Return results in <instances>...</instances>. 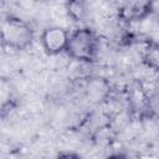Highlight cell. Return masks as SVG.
<instances>
[{
  "mask_svg": "<svg viewBox=\"0 0 159 159\" xmlns=\"http://www.w3.org/2000/svg\"><path fill=\"white\" fill-rule=\"evenodd\" d=\"M99 51V37L89 27H80L70 34L66 53L70 58L89 63L94 61Z\"/></svg>",
  "mask_w": 159,
  "mask_h": 159,
  "instance_id": "obj_1",
  "label": "cell"
},
{
  "mask_svg": "<svg viewBox=\"0 0 159 159\" xmlns=\"http://www.w3.org/2000/svg\"><path fill=\"white\" fill-rule=\"evenodd\" d=\"M2 45L11 50H25L34 41V30L29 22L16 16H7L1 24Z\"/></svg>",
  "mask_w": 159,
  "mask_h": 159,
  "instance_id": "obj_2",
  "label": "cell"
},
{
  "mask_svg": "<svg viewBox=\"0 0 159 159\" xmlns=\"http://www.w3.org/2000/svg\"><path fill=\"white\" fill-rule=\"evenodd\" d=\"M68 39L70 34L66 29L61 26H48L42 31L40 36V42L46 53L56 56L66 52Z\"/></svg>",
  "mask_w": 159,
  "mask_h": 159,
  "instance_id": "obj_3",
  "label": "cell"
},
{
  "mask_svg": "<svg viewBox=\"0 0 159 159\" xmlns=\"http://www.w3.org/2000/svg\"><path fill=\"white\" fill-rule=\"evenodd\" d=\"M152 14V0H122L118 17L123 21H139Z\"/></svg>",
  "mask_w": 159,
  "mask_h": 159,
  "instance_id": "obj_4",
  "label": "cell"
},
{
  "mask_svg": "<svg viewBox=\"0 0 159 159\" xmlns=\"http://www.w3.org/2000/svg\"><path fill=\"white\" fill-rule=\"evenodd\" d=\"M143 62L149 70L159 73V42H152L144 48Z\"/></svg>",
  "mask_w": 159,
  "mask_h": 159,
  "instance_id": "obj_5",
  "label": "cell"
},
{
  "mask_svg": "<svg viewBox=\"0 0 159 159\" xmlns=\"http://www.w3.org/2000/svg\"><path fill=\"white\" fill-rule=\"evenodd\" d=\"M144 108L147 109L149 117L159 120V86H155L147 93Z\"/></svg>",
  "mask_w": 159,
  "mask_h": 159,
  "instance_id": "obj_6",
  "label": "cell"
},
{
  "mask_svg": "<svg viewBox=\"0 0 159 159\" xmlns=\"http://www.w3.org/2000/svg\"><path fill=\"white\" fill-rule=\"evenodd\" d=\"M67 11L75 21H81L86 15V0H68Z\"/></svg>",
  "mask_w": 159,
  "mask_h": 159,
  "instance_id": "obj_7",
  "label": "cell"
},
{
  "mask_svg": "<svg viewBox=\"0 0 159 159\" xmlns=\"http://www.w3.org/2000/svg\"><path fill=\"white\" fill-rule=\"evenodd\" d=\"M152 12L159 17V0H152Z\"/></svg>",
  "mask_w": 159,
  "mask_h": 159,
  "instance_id": "obj_8",
  "label": "cell"
}]
</instances>
